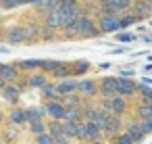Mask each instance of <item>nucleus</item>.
Segmentation results:
<instances>
[{"label": "nucleus", "instance_id": "obj_1", "mask_svg": "<svg viewBox=\"0 0 152 144\" xmlns=\"http://www.w3.org/2000/svg\"><path fill=\"white\" fill-rule=\"evenodd\" d=\"M77 36H81V38H98L100 36L98 25H96V19L92 15H83L77 21Z\"/></svg>", "mask_w": 152, "mask_h": 144}, {"label": "nucleus", "instance_id": "obj_2", "mask_svg": "<svg viewBox=\"0 0 152 144\" xmlns=\"http://www.w3.org/2000/svg\"><path fill=\"white\" fill-rule=\"evenodd\" d=\"M75 94H79L83 100L94 98V96L98 94V82H96V79H92V77H81V79H77Z\"/></svg>", "mask_w": 152, "mask_h": 144}, {"label": "nucleus", "instance_id": "obj_3", "mask_svg": "<svg viewBox=\"0 0 152 144\" xmlns=\"http://www.w3.org/2000/svg\"><path fill=\"white\" fill-rule=\"evenodd\" d=\"M119 134H123V119H121V117L110 115V117H108V121H106V125H104V129H102V138L108 142V140L117 138Z\"/></svg>", "mask_w": 152, "mask_h": 144}, {"label": "nucleus", "instance_id": "obj_4", "mask_svg": "<svg viewBox=\"0 0 152 144\" xmlns=\"http://www.w3.org/2000/svg\"><path fill=\"white\" fill-rule=\"evenodd\" d=\"M98 32L100 34H113L119 32V15H98Z\"/></svg>", "mask_w": 152, "mask_h": 144}, {"label": "nucleus", "instance_id": "obj_5", "mask_svg": "<svg viewBox=\"0 0 152 144\" xmlns=\"http://www.w3.org/2000/svg\"><path fill=\"white\" fill-rule=\"evenodd\" d=\"M123 134L133 142V144H142V140L146 138L142 134V127H140V121L137 119H129L125 125H123Z\"/></svg>", "mask_w": 152, "mask_h": 144}, {"label": "nucleus", "instance_id": "obj_6", "mask_svg": "<svg viewBox=\"0 0 152 144\" xmlns=\"http://www.w3.org/2000/svg\"><path fill=\"white\" fill-rule=\"evenodd\" d=\"M127 111H129V102H127V98H123V96H113V98H108V113L110 115H115V117H123V115H127Z\"/></svg>", "mask_w": 152, "mask_h": 144}, {"label": "nucleus", "instance_id": "obj_7", "mask_svg": "<svg viewBox=\"0 0 152 144\" xmlns=\"http://www.w3.org/2000/svg\"><path fill=\"white\" fill-rule=\"evenodd\" d=\"M135 90H137L135 79H129V77H117V96L129 98V96H135Z\"/></svg>", "mask_w": 152, "mask_h": 144}, {"label": "nucleus", "instance_id": "obj_8", "mask_svg": "<svg viewBox=\"0 0 152 144\" xmlns=\"http://www.w3.org/2000/svg\"><path fill=\"white\" fill-rule=\"evenodd\" d=\"M98 94L102 98H113L117 94V77H102L98 82Z\"/></svg>", "mask_w": 152, "mask_h": 144}, {"label": "nucleus", "instance_id": "obj_9", "mask_svg": "<svg viewBox=\"0 0 152 144\" xmlns=\"http://www.w3.org/2000/svg\"><path fill=\"white\" fill-rule=\"evenodd\" d=\"M44 109H46V117H50V121H63V119H65L67 109H65L58 100H48V102L44 104Z\"/></svg>", "mask_w": 152, "mask_h": 144}, {"label": "nucleus", "instance_id": "obj_10", "mask_svg": "<svg viewBox=\"0 0 152 144\" xmlns=\"http://www.w3.org/2000/svg\"><path fill=\"white\" fill-rule=\"evenodd\" d=\"M137 19H148L150 15H152V4L150 2H146V0H133L131 2V9H129Z\"/></svg>", "mask_w": 152, "mask_h": 144}, {"label": "nucleus", "instance_id": "obj_11", "mask_svg": "<svg viewBox=\"0 0 152 144\" xmlns=\"http://www.w3.org/2000/svg\"><path fill=\"white\" fill-rule=\"evenodd\" d=\"M0 94H2L13 107H17V102H19V98H21V88H19L17 84H7L2 90H0Z\"/></svg>", "mask_w": 152, "mask_h": 144}, {"label": "nucleus", "instance_id": "obj_12", "mask_svg": "<svg viewBox=\"0 0 152 144\" xmlns=\"http://www.w3.org/2000/svg\"><path fill=\"white\" fill-rule=\"evenodd\" d=\"M7 117H9V123H11L13 127H17V129L27 123V119H25V109H21V107H13Z\"/></svg>", "mask_w": 152, "mask_h": 144}, {"label": "nucleus", "instance_id": "obj_13", "mask_svg": "<svg viewBox=\"0 0 152 144\" xmlns=\"http://www.w3.org/2000/svg\"><path fill=\"white\" fill-rule=\"evenodd\" d=\"M75 88H77V79H75V77H67V79H61V82L56 84V92H58V96L75 94Z\"/></svg>", "mask_w": 152, "mask_h": 144}, {"label": "nucleus", "instance_id": "obj_14", "mask_svg": "<svg viewBox=\"0 0 152 144\" xmlns=\"http://www.w3.org/2000/svg\"><path fill=\"white\" fill-rule=\"evenodd\" d=\"M46 132L52 136L54 142H67V136H65V132H63L61 121H48V123H46Z\"/></svg>", "mask_w": 152, "mask_h": 144}, {"label": "nucleus", "instance_id": "obj_15", "mask_svg": "<svg viewBox=\"0 0 152 144\" xmlns=\"http://www.w3.org/2000/svg\"><path fill=\"white\" fill-rule=\"evenodd\" d=\"M0 77H2L7 84H11V82L19 79V71H17L15 65H2V63H0Z\"/></svg>", "mask_w": 152, "mask_h": 144}, {"label": "nucleus", "instance_id": "obj_16", "mask_svg": "<svg viewBox=\"0 0 152 144\" xmlns=\"http://www.w3.org/2000/svg\"><path fill=\"white\" fill-rule=\"evenodd\" d=\"M7 42L9 44H25V34H23V27H11L7 32Z\"/></svg>", "mask_w": 152, "mask_h": 144}, {"label": "nucleus", "instance_id": "obj_17", "mask_svg": "<svg viewBox=\"0 0 152 144\" xmlns=\"http://www.w3.org/2000/svg\"><path fill=\"white\" fill-rule=\"evenodd\" d=\"M58 102H61L65 109H77V107H81L86 100H83L79 94H69V96H61Z\"/></svg>", "mask_w": 152, "mask_h": 144}, {"label": "nucleus", "instance_id": "obj_18", "mask_svg": "<svg viewBox=\"0 0 152 144\" xmlns=\"http://www.w3.org/2000/svg\"><path fill=\"white\" fill-rule=\"evenodd\" d=\"M15 67H17V71H40L42 61L40 59H25V61H19Z\"/></svg>", "mask_w": 152, "mask_h": 144}, {"label": "nucleus", "instance_id": "obj_19", "mask_svg": "<svg viewBox=\"0 0 152 144\" xmlns=\"http://www.w3.org/2000/svg\"><path fill=\"white\" fill-rule=\"evenodd\" d=\"M44 23H46V27H50V29H58L61 27V11L56 9V11H50V13H46V17H44Z\"/></svg>", "mask_w": 152, "mask_h": 144}, {"label": "nucleus", "instance_id": "obj_20", "mask_svg": "<svg viewBox=\"0 0 152 144\" xmlns=\"http://www.w3.org/2000/svg\"><path fill=\"white\" fill-rule=\"evenodd\" d=\"M142 19H137L131 11H127V13H121L119 15V29H125V27H129V25H135V23H140Z\"/></svg>", "mask_w": 152, "mask_h": 144}, {"label": "nucleus", "instance_id": "obj_21", "mask_svg": "<svg viewBox=\"0 0 152 144\" xmlns=\"http://www.w3.org/2000/svg\"><path fill=\"white\" fill-rule=\"evenodd\" d=\"M23 34H25V44H34L40 40V27L38 25H27L23 27Z\"/></svg>", "mask_w": 152, "mask_h": 144}, {"label": "nucleus", "instance_id": "obj_22", "mask_svg": "<svg viewBox=\"0 0 152 144\" xmlns=\"http://www.w3.org/2000/svg\"><path fill=\"white\" fill-rule=\"evenodd\" d=\"M25 84H27V86H31V88H38V90H40L42 86H46V84H48V77H46L42 71H38V73L29 75V79H27Z\"/></svg>", "mask_w": 152, "mask_h": 144}, {"label": "nucleus", "instance_id": "obj_23", "mask_svg": "<svg viewBox=\"0 0 152 144\" xmlns=\"http://www.w3.org/2000/svg\"><path fill=\"white\" fill-rule=\"evenodd\" d=\"M40 90H42V96L46 98V102H48V100H58V98H61L58 92H56V84H50V82H48V84L42 86Z\"/></svg>", "mask_w": 152, "mask_h": 144}, {"label": "nucleus", "instance_id": "obj_24", "mask_svg": "<svg viewBox=\"0 0 152 144\" xmlns=\"http://www.w3.org/2000/svg\"><path fill=\"white\" fill-rule=\"evenodd\" d=\"M63 121L81 123V121H83V111H81V107H77V109H67V113H65V119H63Z\"/></svg>", "mask_w": 152, "mask_h": 144}, {"label": "nucleus", "instance_id": "obj_25", "mask_svg": "<svg viewBox=\"0 0 152 144\" xmlns=\"http://www.w3.org/2000/svg\"><path fill=\"white\" fill-rule=\"evenodd\" d=\"M108 117H110V113L96 111V115H94V119H92L90 123H94V127H96L98 132H102V129H104V125H106V121H108Z\"/></svg>", "mask_w": 152, "mask_h": 144}, {"label": "nucleus", "instance_id": "obj_26", "mask_svg": "<svg viewBox=\"0 0 152 144\" xmlns=\"http://www.w3.org/2000/svg\"><path fill=\"white\" fill-rule=\"evenodd\" d=\"M135 119H137V121L152 119V107H150V104H137V107H135Z\"/></svg>", "mask_w": 152, "mask_h": 144}, {"label": "nucleus", "instance_id": "obj_27", "mask_svg": "<svg viewBox=\"0 0 152 144\" xmlns=\"http://www.w3.org/2000/svg\"><path fill=\"white\" fill-rule=\"evenodd\" d=\"M52 77H56L58 82H61V79H67V77H73V73H71V65H69V63H61V67L52 73Z\"/></svg>", "mask_w": 152, "mask_h": 144}, {"label": "nucleus", "instance_id": "obj_28", "mask_svg": "<svg viewBox=\"0 0 152 144\" xmlns=\"http://www.w3.org/2000/svg\"><path fill=\"white\" fill-rule=\"evenodd\" d=\"M88 71H90V63L88 61H75L71 65V73L73 75H86Z\"/></svg>", "mask_w": 152, "mask_h": 144}, {"label": "nucleus", "instance_id": "obj_29", "mask_svg": "<svg viewBox=\"0 0 152 144\" xmlns=\"http://www.w3.org/2000/svg\"><path fill=\"white\" fill-rule=\"evenodd\" d=\"M61 125H63V132H65L67 140H69V142H71V140H75V136H77V123H71V121H61Z\"/></svg>", "mask_w": 152, "mask_h": 144}, {"label": "nucleus", "instance_id": "obj_30", "mask_svg": "<svg viewBox=\"0 0 152 144\" xmlns=\"http://www.w3.org/2000/svg\"><path fill=\"white\" fill-rule=\"evenodd\" d=\"M25 119H27V123L44 121V117H42V115H40V111H38V107H29V109H25Z\"/></svg>", "mask_w": 152, "mask_h": 144}, {"label": "nucleus", "instance_id": "obj_31", "mask_svg": "<svg viewBox=\"0 0 152 144\" xmlns=\"http://www.w3.org/2000/svg\"><path fill=\"white\" fill-rule=\"evenodd\" d=\"M61 63L63 61H42V67H40V71L46 75V73H54L58 67H61Z\"/></svg>", "mask_w": 152, "mask_h": 144}, {"label": "nucleus", "instance_id": "obj_32", "mask_svg": "<svg viewBox=\"0 0 152 144\" xmlns=\"http://www.w3.org/2000/svg\"><path fill=\"white\" fill-rule=\"evenodd\" d=\"M58 2H61V0H44V2L40 4V9H42L44 15H46V13H50V11H56V9H58Z\"/></svg>", "mask_w": 152, "mask_h": 144}, {"label": "nucleus", "instance_id": "obj_33", "mask_svg": "<svg viewBox=\"0 0 152 144\" xmlns=\"http://www.w3.org/2000/svg\"><path fill=\"white\" fill-rule=\"evenodd\" d=\"M29 129L34 136H40L46 132V121H36V123H29Z\"/></svg>", "mask_w": 152, "mask_h": 144}, {"label": "nucleus", "instance_id": "obj_34", "mask_svg": "<svg viewBox=\"0 0 152 144\" xmlns=\"http://www.w3.org/2000/svg\"><path fill=\"white\" fill-rule=\"evenodd\" d=\"M17 138H19V136H17V127L11 125V127L4 132V140H2V142H4V144H7V142H15Z\"/></svg>", "mask_w": 152, "mask_h": 144}, {"label": "nucleus", "instance_id": "obj_35", "mask_svg": "<svg viewBox=\"0 0 152 144\" xmlns=\"http://www.w3.org/2000/svg\"><path fill=\"white\" fill-rule=\"evenodd\" d=\"M36 144H56V142L52 140V136H50L48 132H44V134L36 136Z\"/></svg>", "mask_w": 152, "mask_h": 144}, {"label": "nucleus", "instance_id": "obj_36", "mask_svg": "<svg viewBox=\"0 0 152 144\" xmlns=\"http://www.w3.org/2000/svg\"><path fill=\"white\" fill-rule=\"evenodd\" d=\"M77 4H79L77 0H61V2H58V11L63 13V11H69V9L77 7Z\"/></svg>", "mask_w": 152, "mask_h": 144}, {"label": "nucleus", "instance_id": "obj_37", "mask_svg": "<svg viewBox=\"0 0 152 144\" xmlns=\"http://www.w3.org/2000/svg\"><path fill=\"white\" fill-rule=\"evenodd\" d=\"M140 127H142V134H144V136H150V134H152V119L140 121Z\"/></svg>", "mask_w": 152, "mask_h": 144}, {"label": "nucleus", "instance_id": "obj_38", "mask_svg": "<svg viewBox=\"0 0 152 144\" xmlns=\"http://www.w3.org/2000/svg\"><path fill=\"white\" fill-rule=\"evenodd\" d=\"M17 7H19L17 0H0V9H2V11H13Z\"/></svg>", "mask_w": 152, "mask_h": 144}, {"label": "nucleus", "instance_id": "obj_39", "mask_svg": "<svg viewBox=\"0 0 152 144\" xmlns=\"http://www.w3.org/2000/svg\"><path fill=\"white\" fill-rule=\"evenodd\" d=\"M40 40H54V29H50V27L40 29Z\"/></svg>", "mask_w": 152, "mask_h": 144}, {"label": "nucleus", "instance_id": "obj_40", "mask_svg": "<svg viewBox=\"0 0 152 144\" xmlns=\"http://www.w3.org/2000/svg\"><path fill=\"white\" fill-rule=\"evenodd\" d=\"M117 40L127 44V42H133V40H137V36H135V34H127V32H125V34H119V36H117Z\"/></svg>", "mask_w": 152, "mask_h": 144}, {"label": "nucleus", "instance_id": "obj_41", "mask_svg": "<svg viewBox=\"0 0 152 144\" xmlns=\"http://www.w3.org/2000/svg\"><path fill=\"white\" fill-rule=\"evenodd\" d=\"M110 142H113V144H133V142H131L125 134H119V136H117V138H113Z\"/></svg>", "mask_w": 152, "mask_h": 144}, {"label": "nucleus", "instance_id": "obj_42", "mask_svg": "<svg viewBox=\"0 0 152 144\" xmlns=\"http://www.w3.org/2000/svg\"><path fill=\"white\" fill-rule=\"evenodd\" d=\"M88 144H108L104 138H96V140H92V142H88Z\"/></svg>", "mask_w": 152, "mask_h": 144}, {"label": "nucleus", "instance_id": "obj_43", "mask_svg": "<svg viewBox=\"0 0 152 144\" xmlns=\"http://www.w3.org/2000/svg\"><path fill=\"white\" fill-rule=\"evenodd\" d=\"M4 119H7V115H4V111H2V109H0V125H2V121H4Z\"/></svg>", "mask_w": 152, "mask_h": 144}, {"label": "nucleus", "instance_id": "obj_44", "mask_svg": "<svg viewBox=\"0 0 152 144\" xmlns=\"http://www.w3.org/2000/svg\"><path fill=\"white\" fill-rule=\"evenodd\" d=\"M108 2H110V0H98V7H106Z\"/></svg>", "mask_w": 152, "mask_h": 144}, {"label": "nucleus", "instance_id": "obj_45", "mask_svg": "<svg viewBox=\"0 0 152 144\" xmlns=\"http://www.w3.org/2000/svg\"><path fill=\"white\" fill-rule=\"evenodd\" d=\"M108 67H113L110 63H100V69H108Z\"/></svg>", "mask_w": 152, "mask_h": 144}, {"label": "nucleus", "instance_id": "obj_46", "mask_svg": "<svg viewBox=\"0 0 152 144\" xmlns=\"http://www.w3.org/2000/svg\"><path fill=\"white\" fill-rule=\"evenodd\" d=\"M4 86H7V82H4V79H2V77H0V90H2V88H4Z\"/></svg>", "mask_w": 152, "mask_h": 144}, {"label": "nucleus", "instance_id": "obj_47", "mask_svg": "<svg viewBox=\"0 0 152 144\" xmlns=\"http://www.w3.org/2000/svg\"><path fill=\"white\" fill-rule=\"evenodd\" d=\"M0 52H11V50H9L7 46H0Z\"/></svg>", "mask_w": 152, "mask_h": 144}, {"label": "nucleus", "instance_id": "obj_48", "mask_svg": "<svg viewBox=\"0 0 152 144\" xmlns=\"http://www.w3.org/2000/svg\"><path fill=\"white\" fill-rule=\"evenodd\" d=\"M56 144H71V142H69V140H67V142H56Z\"/></svg>", "mask_w": 152, "mask_h": 144}, {"label": "nucleus", "instance_id": "obj_49", "mask_svg": "<svg viewBox=\"0 0 152 144\" xmlns=\"http://www.w3.org/2000/svg\"><path fill=\"white\" fill-rule=\"evenodd\" d=\"M146 2H150V4H152V0H146Z\"/></svg>", "mask_w": 152, "mask_h": 144}, {"label": "nucleus", "instance_id": "obj_50", "mask_svg": "<svg viewBox=\"0 0 152 144\" xmlns=\"http://www.w3.org/2000/svg\"><path fill=\"white\" fill-rule=\"evenodd\" d=\"M0 144H4V142H2V138H0Z\"/></svg>", "mask_w": 152, "mask_h": 144}]
</instances>
